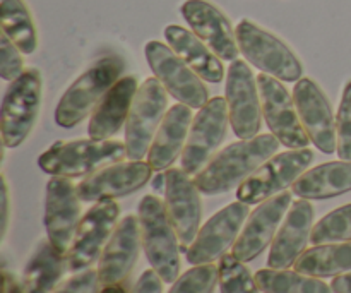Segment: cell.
Listing matches in <instances>:
<instances>
[{"mask_svg": "<svg viewBox=\"0 0 351 293\" xmlns=\"http://www.w3.org/2000/svg\"><path fill=\"white\" fill-rule=\"evenodd\" d=\"M257 86L261 93L263 117L271 134L288 150L307 148L311 137L305 132L295 99L291 98L283 82L263 72L257 75Z\"/></svg>", "mask_w": 351, "mask_h": 293, "instance_id": "cell-12", "label": "cell"}, {"mask_svg": "<svg viewBox=\"0 0 351 293\" xmlns=\"http://www.w3.org/2000/svg\"><path fill=\"white\" fill-rule=\"evenodd\" d=\"M9 225V187L5 178L2 177V237L5 235Z\"/></svg>", "mask_w": 351, "mask_h": 293, "instance_id": "cell-38", "label": "cell"}, {"mask_svg": "<svg viewBox=\"0 0 351 293\" xmlns=\"http://www.w3.org/2000/svg\"><path fill=\"white\" fill-rule=\"evenodd\" d=\"M332 293H351V271L350 273L339 274L331 281Z\"/></svg>", "mask_w": 351, "mask_h": 293, "instance_id": "cell-39", "label": "cell"}, {"mask_svg": "<svg viewBox=\"0 0 351 293\" xmlns=\"http://www.w3.org/2000/svg\"><path fill=\"white\" fill-rule=\"evenodd\" d=\"M314 228V208L308 199L291 202L283 225L271 244L267 264L273 270H290L307 250Z\"/></svg>", "mask_w": 351, "mask_h": 293, "instance_id": "cell-22", "label": "cell"}, {"mask_svg": "<svg viewBox=\"0 0 351 293\" xmlns=\"http://www.w3.org/2000/svg\"><path fill=\"white\" fill-rule=\"evenodd\" d=\"M235 34L240 54L254 67L283 82L300 81L304 65L293 50L276 34L269 33L249 19H242L237 24Z\"/></svg>", "mask_w": 351, "mask_h": 293, "instance_id": "cell-5", "label": "cell"}, {"mask_svg": "<svg viewBox=\"0 0 351 293\" xmlns=\"http://www.w3.org/2000/svg\"><path fill=\"white\" fill-rule=\"evenodd\" d=\"M219 290L221 293H261L256 277L233 254H225L219 259Z\"/></svg>", "mask_w": 351, "mask_h": 293, "instance_id": "cell-32", "label": "cell"}, {"mask_svg": "<svg viewBox=\"0 0 351 293\" xmlns=\"http://www.w3.org/2000/svg\"><path fill=\"white\" fill-rule=\"evenodd\" d=\"M281 143L273 134H261L252 139H240L219 151L197 175L194 182L201 194L221 196L240 187L254 172L278 153Z\"/></svg>", "mask_w": 351, "mask_h": 293, "instance_id": "cell-1", "label": "cell"}, {"mask_svg": "<svg viewBox=\"0 0 351 293\" xmlns=\"http://www.w3.org/2000/svg\"><path fill=\"white\" fill-rule=\"evenodd\" d=\"M67 261L53 249L50 240H41L24 270L23 293H51L60 285Z\"/></svg>", "mask_w": 351, "mask_h": 293, "instance_id": "cell-27", "label": "cell"}, {"mask_svg": "<svg viewBox=\"0 0 351 293\" xmlns=\"http://www.w3.org/2000/svg\"><path fill=\"white\" fill-rule=\"evenodd\" d=\"M127 156L125 143L115 139H74L60 141L48 148L38 158V167L48 175L77 178L93 172L119 163Z\"/></svg>", "mask_w": 351, "mask_h": 293, "instance_id": "cell-4", "label": "cell"}, {"mask_svg": "<svg viewBox=\"0 0 351 293\" xmlns=\"http://www.w3.org/2000/svg\"><path fill=\"white\" fill-rule=\"evenodd\" d=\"M130 293H163V280H161L160 274L151 268V270H146L141 274L136 287L132 288Z\"/></svg>", "mask_w": 351, "mask_h": 293, "instance_id": "cell-37", "label": "cell"}, {"mask_svg": "<svg viewBox=\"0 0 351 293\" xmlns=\"http://www.w3.org/2000/svg\"><path fill=\"white\" fill-rule=\"evenodd\" d=\"M314 156V151L308 148L274 154L237 189V198L252 206L281 194L307 172Z\"/></svg>", "mask_w": 351, "mask_h": 293, "instance_id": "cell-8", "label": "cell"}, {"mask_svg": "<svg viewBox=\"0 0 351 293\" xmlns=\"http://www.w3.org/2000/svg\"><path fill=\"white\" fill-rule=\"evenodd\" d=\"M144 54L151 71L154 72V78L160 79L168 95L173 96L177 103H184L192 110H201L209 102V89L202 82L201 75L192 71L171 50L170 45L156 40L147 41Z\"/></svg>", "mask_w": 351, "mask_h": 293, "instance_id": "cell-9", "label": "cell"}, {"mask_svg": "<svg viewBox=\"0 0 351 293\" xmlns=\"http://www.w3.org/2000/svg\"><path fill=\"white\" fill-rule=\"evenodd\" d=\"M295 271L314 278H336L351 271V242L321 244L307 249L295 263Z\"/></svg>", "mask_w": 351, "mask_h": 293, "instance_id": "cell-28", "label": "cell"}, {"mask_svg": "<svg viewBox=\"0 0 351 293\" xmlns=\"http://www.w3.org/2000/svg\"><path fill=\"white\" fill-rule=\"evenodd\" d=\"M219 281V266L199 264L178 277L168 293H215Z\"/></svg>", "mask_w": 351, "mask_h": 293, "instance_id": "cell-33", "label": "cell"}, {"mask_svg": "<svg viewBox=\"0 0 351 293\" xmlns=\"http://www.w3.org/2000/svg\"><path fill=\"white\" fill-rule=\"evenodd\" d=\"M192 122L194 120H192L191 106L177 103L168 110L147 151V163L153 167L154 172L168 170L177 161V158L182 156Z\"/></svg>", "mask_w": 351, "mask_h": 293, "instance_id": "cell-23", "label": "cell"}, {"mask_svg": "<svg viewBox=\"0 0 351 293\" xmlns=\"http://www.w3.org/2000/svg\"><path fill=\"white\" fill-rule=\"evenodd\" d=\"M257 285L263 293H332V288L322 280L290 270L257 271Z\"/></svg>", "mask_w": 351, "mask_h": 293, "instance_id": "cell-30", "label": "cell"}, {"mask_svg": "<svg viewBox=\"0 0 351 293\" xmlns=\"http://www.w3.org/2000/svg\"><path fill=\"white\" fill-rule=\"evenodd\" d=\"M293 99L311 143L322 153H335L338 150L336 117L321 86L312 79L302 78L293 88Z\"/></svg>", "mask_w": 351, "mask_h": 293, "instance_id": "cell-19", "label": "cell"}, {"mask_svg": "<svg viewBox=\"0 0 351 293\" xmlns=\"http://www.w3.org/2000/svg\"><path fill=\"white\" fill-rule=\"evenodd\" d=\"M43 96V81L38 69H24L10 81L2 102L0 136L5 148H17L27 139L38 120Z\"/></svg>", "mask_w": 351, "mask_h": 293, "instance_id": "cell-6", "label": "cell"}, {"mask_svg": "<svg viewBox=\"0 0 351 293\" xmlns=\"http://www.w3.org/2000/svg\"><path fill=\"white\" fill-rule=\"evenodd\" d=\"M225 98L228 103L230 124L239 139H252L259 136L261 115V93L254 78L252 69L245 60H233L226 74Z\"/></svg>", "mask_w": 351, "mask_h": 293, "instance_id": "cell-14", "label": "cell"}, {"mask_svg": "<svg viewBox=\"0 0 351 293\" xmlns=\"http://www.w3.org/2000/svg\"><path fill=\"white\" fill-rule=\"evenodd\" d=\"M228 124L230 113L226 98L216 96L199 110L180 156L182 168L189 175H197L213 160L225 141Z\"/></svg>", "mask_w": 351, "mask_h": 293, "instance_id": "cell-10", "label": "cell"}, {"mask_svg": "<svg viewBox=\"0 0 351 293\" xmlns=\"http://www.w3.org/2000/svg\"><path fill=\"white\" fill-rule=\"evenodd\" d=\"M141 247V230L139 218L127 215L117 223L105 250L98 261V281L99 287H112L120 285L139 259Z\"/></svg>", "mask_w": 351, "mask_h": 293, "instance_id": "cell-20", "label": "cell"}, {"mask_svg": "<svg viewBox=\"0 0 351 293\" xmlns=\"http://www.w3.org/2000/svg\"><path fill=\"white\" fill-rule=\"evenodd\" d=\"M139 84L136 75H123L112 86L105 98L99 102L89 119L88 134L91 139L105 141L122 130L129 119L130 106L136 96Z\"/></svg>", "mask_w": 351, "mask_h": 293, "instance_id": "cell-24", "label": "cell"}, {"mask_svg": "<svg viewBox=\"0 0 351 293\" xmlns=\"http://www.w3.org/2000/svg\"><path fill=\"white\" fill-rule=\"evenodd\" d=\"M99 293H127V292L122 285H112V287L101 288V292Z\"/></svg>", "mask_w": 351, "mask_h": 293, "instance_id": "cell-42", "label": "cell"}, {"mask_svg": "<svg viewBox=\"0 0 351 293\" xmlns=\"http://www.w3.org/2000/svg\"><path fill=\"white\" fill-rule=\"evenodd\" d=\"M125 64L117 55H106L82 72L58 102L55 122L62 129H72L95 112L112 86L122 78Z\"/></svg>", "mask_w": 351, "mask_h": 293, "instance_id": "cell-3", "label": "cell"}, {"mask_svg": "<svg viewBox=\"0 0 351 293\" xmlns=\"http://www.w3.org/2000/svg\"><path fill=\"white\" fill-rule=\"evenodd\" d=\"M249 215V204L242 201L232 202L226 208L219 209L199 230L195 240L185 253L189 263L199 266L221 259L226 250L237 242Z\"/></svg>", "mask_w": 351, "mask_h": 293, "instance_id": "cell-15", "label": "cell"}, {"mask_svg": "<svg viewBox=\"0 0 351 293\" xmlns=\"http://www.w3.org/2000/svg\"><path fill=\"white\" fill-rule=\"evenodd\" d=\"M120 208L113 199L95 202L81 218L75 232L74 242L67 257V268L72 273L89 270L96 261H99L117 223H119Z\"/></svg>", "mask_w": 351, "mask_h": 293, "instance_id": "cell-11", "label": "cell"}, {"mask_svg": "<svg viewBox=\"0 0 351 293\" xmlns=\"http://www.w3.org/2000/svg\"><path fill=\"white\" fill-rule=\"evenodd\" d=\"M3 293H23L19 281L7 271H3Z\"/></svg>", "mask_w": 351, "mask_h": 293, "instance_id": "cell-40", "label": "cell"}, {"mask_svg": "<svg viewBox=\"0 0 351 293\" xmlns=\"http://www.w3.org/2000/svg\"><path fill=\"white\" fill-rule=\"evenodd\" d=\"M351 191V161H329L305 172L291 192L302 199H331Z\"/></svg>", "mask_w": 351, "mask_h": 293, "instance_id": "cell-26", "label": "cell"}, {"mask_svg": "<svg viewBox=\"0 0 351 293\" xmlns=\"http://www.w3.org/2000/svg\"><path fill=\"white\" fill-rule=\"evenodd\" d=\"M336 132H338V156L351 161V81L345 86L338 115H336Z\"/></svg>", "mask_w": 351, "mask_h": 293, "instance_id": "cell-34", "label": "cell"}, {"mask_svg": "<svg viewBox=\"0 0 351 293\" xmlns=\"http://www.w3.org/2000/svg\"><path fill=\"white\" fill-rule=\"evenodd\" d=\"M153 189L154 192H163L167 191V174H163V172H158V175L154 177L153 180Z\"/></svg>", "mask_w": 351, "mask_h": 293, "instance_id": "cell-41", "label": "cell"}, {"mask_svg": "<svg viewBox=\"0 0 351 293\" xmlns=\"http://www.w3.org/2000/svg\"><path fill=\"white\" fill-rule=\"evenodd\" d=\"M165 38L171 50L189 65L194 72H197L204 81L221 82L225 78V67L218 55L194 33L185 27L170 24L165 27Z\"/></svg>", "mask_w": 351, "mask_h": 293, "instance_id": "cell-25", "label": "cell"}, {"mask_svg": "<svg viewBox=\"0 0 351 293\" xmlns=\"http://www.w3.org/2000/svg\"><path fill=\"white\" fill-rule=\"evenodd\" d=\"M191 30L218 55L221 60L239 58L240 48L237 34L228 17L208 0H187L180 9Z\"/></svg>", "mask_w": 351, "mask_h": 293, "instance_id": "cell-21", "label": "cell"}, {"mask_svg": "<svg viewBox=\"0 0 351 293\" xmlns=\"http://www.w3.org/2000/svg\"><path fill=\"white\" fill-rule=\"evenodd\" d=\"M167 191H165V208L167 215L177 232L182 253H187L195 240L201 226L202 202L201 191L194 178L184 168H168Z\"/></svg>", "mask_w": 351, "mask_h": 293, "instance_id": "cell-16", "label": "cell"}, {"mask_svg": "<svg viewBox=\"0 0 351 293\" xmlns=\"http://www.w3.org/2000/svg\"><path fill=\"white\" fill-rule=\"evenodd\" d=\"M98 285V271L89 268L62 281L51 293H95Z\"/></svg>", "mask_w": 351, "mask_h": 293, "instance_id": "cell-36", "label": "cell"}, {"mask_svg": "<svg viewBox=\"0 0 351 293\" xmlns=\"http://www.w3.org/2000/svg\"><path fill=\"white\" fill-rule=\"evenodd\" d=\"M23 51L9 40L7 34L0 36V78L3 81H14L24 72Z\"/></svg>", "mask_w": 351, "mask_h": 293, "instance_id": "cell-35", "label": "cell"}, {"mask_svg": "<svg viewBox=\"0 0 351 293\" xmlns=\"http://www.w3.org/2000/svg\"><path fill=\"white\" fill-rule=\"evenodd\" d=\"M81 223V198L71 178L51 175L45 199V228L53 249L67 257Z\"/></svg>", "mask_w": 351, "mask_h": 293, "instance_id": "cell-13", "label": "cell"}, {"mask_svg": "<svg viewBox=\"0 0 351 293\" xmlns=\"http://www.w3.org/2000/svg\"><path fill=\"white\" fill-rule=\"evenodd\" d=\"M311 242L314 246L351 242V204L341 206L319 220L312 228Z\"/></svg>", "mask_w": 351, "mask_h": 293, "instance_id": "cell-31", "label": "cell"}, {"mask_svg": "<svg viewBox=\"0 0 351 293\" xmlns=\"http://www.w3.org/2000/svg\"><path fill=\"white\" fill-rule=\"evenodd\" d=\"M153 172V167L143 160L106 165L79 182V198L84 202L125 198L143 189L151 180Z\"/></svg>", "mask_w": 351, "mask_h": 293, "instance_id": "cell-17", "label": "cell"}, {"mask_svg": "<svg viewBox=\"0 0 351 293\" xmlns=\"http://www.w3.org/2000/svg\"><path fill=\"white\" fill-rule=\"evenodd\" d=\"M293 192H281L267 201L261 202L249 215L239 239L233 244L232 254L242 263H250L259 257L273 244L281 222L287 216Z\"/></svg>", "mask_w": 351, "mask_h": 293, "instance_id": "cell-18", "label": "cell"}, {"mask_svg": "<svg viewBox=\"0 0 351 293\" xmlns=\"http://www.w3.org/2000/svg\"><path fill=\"white\" fill-rule=\"evenodd\" d=\"M139 230L143 250L151 268L163 283H175L180 277V244L167 215L165 202L156 196H144L139 202Z\"/></svg>", "mask_w": 351, "mask_h": 293, "instance_id": "cell-2", "label": "cell"}, {"mask_svg": "<svg viewBox=\"0 0 351 293\" xmlns=\"http://www.w3.org/2000/svg\"><path fill=\"white\" fill-rule=\"evenodd\" d=\"M2 33L19 48L31 55L38 48V33L33 16L24 0H2Z\"/></svg>", "mask_w": 351, "mask_h": 293, "instance_id": "cell-29", "label": "cell"}, {"mask_svg": "<svg viewBox=\"0 0 351 293\" xmlns=\"http://www.w3.org/2000/svg\"><path fill=\"white\" fill-rule=\"evenodd\" d=\"M168 108V91L158 78H149L139 86L125 122L127 158L141 161L147 156L158 127Z\"/></svg>", "mask_w": 351, "mask_h": 293, "instance_id": "cell-7", "label": "cell"}]
</instances>
